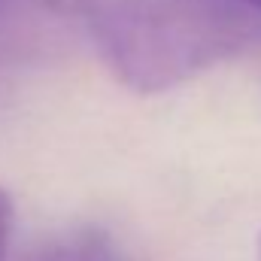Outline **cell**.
<instances>
[{"label": "cell", "mask_w": 261, "mask_h": 261, "mask_svg": "<svg viewBox=\"0 0 261 261\" xmlns=\"http://www.w3.org/2000/svg\"><path fill=\"white\" fill-rule=\"evenodd\" d=\"M91 34L137 94L176 88L261 40V15L237 0H97Z\"/></svg>", "instance_id": "1"}, {"label": "cell", "mask_w": 261, "mask_h": 261, "mask_svg": "<svg viewBox=\"0 0 261 261\" xmlns=\"http://www.w3.org/2000/svg\"><path fill=\"white\" fill-rule=\"evenodd\" d=\"M34 261H125L116 243L94 228L70 231L64 237L52 240L43 252H37Z\"/></svg>", "instance_id": "2"}, {"label": "cell", "mask_w": 261, "mask_h": 261, "mask_svg": "<svg viewBox=\"0 0 261 261\" xmlns=\"http://www.w3.org/2000/svg\"><path fill=\"white\" fill-rule=\"evenodd\" d=\"M9 234H12V200H9V195L0 189V261L6 258Z\"/></svg>", "instance_id": "3"}, {"label": "cell", "mask_w": 261, "mask_h": 261, "mask_svg": "<svg viewBox=\"0 0 261 261\" xmlns=\"http://www.w3.org/2000/svg\"><path fill=\"white\" fill-rule=\"evenodd\" d=\"M31 3H37V6H43V9H52V12H91V6L97 3V0H31Z\"/></svg>", "instance_id": "4"}, {"label": "cell", "mask_w": 261, "mask_h": 261, "mask_svg": "<svg viewBox=\"0 0 261 261\" xmlns=\"http://www.w3.org/2000/svg\"><path fill=\"white\" fill-rule=\"evenodd\" d=\"M237 3H243V6H249V9H255L261 15V0H237Z\"/></svg>", "instance_id": "5"}, {"label": "cell", "mask_w": 261, "mask_h": 261, "mask_svg": "<svg viewBox=\"0 0 261 261\" xmlns=\"http://www.w3.org/2000/svg\"><path fill=\"white\" fill-rule=\"evenodd\" d=\"M0 6H3V0H0Z\"/></svg>", "instance_id": "6"}]
</instances>
